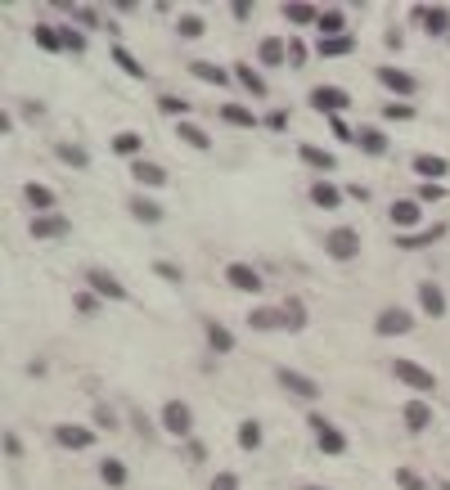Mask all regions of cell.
<instances>
[{
  "instance_id": "14",
  "label": "cell",
  "mask_w": 450,
  "mask_h": 490,
  "mask_svg": "<svg viewBox=\"0 0 450 490\" xmlns=\"http://www.w3.org/2000/svg\"><path fill=\"white\" fill-rule=\"evenodd\" d=\"M279 383H284L288 391H297V396H307V400L320 396V383H311V378L297 374V369H279Z\"/></svg>"
},
{
  "instance_id": "32",
  "label": "cell",
  "mask_w": 450,
  "mask_h": 490,
  "mask_svg": "<svg viewBox=\"0 0 450 490\" xmlns=\"http://www.w3.org/2000/svg\"><path fill=\"white\" fill-rule=\"evenodd\" d=\"M203 328H208V342H212V351H230V347H235V337H230V328H225V324L208 320Z\"/></svg>"
},
{
  "instance_id": "46",
  "label": "cell",
  "mask_w": 450,
  "mask_h": 490,
  "mask_svg": "<svg viewBox=\"0 0 450 490\" xmlns=\"http://www.w3.org/2000/svg\"><path fill=\"white\" fill-rule=\"evenodd\" d=\"M64 50H81V54H86V36L72 32V28H64Z\"/></svg>"
},
{
  "instance_id": "42",
  "label": "cell",
  "mask_w": 450,
  "mask_h": 490,
  "mask_svg": "<svg viewBox=\"0 0 450 490\" xmlns=\"http://www.w3.org/2000/svg\"><path fill=\"white\" fill-rule=\"evenodd\" d=\"M396 486H401V490H428V486H423V477H419V472H410V468H401V472H396Z\"/></svg>"
},
{
  "instance_id": "20",
  "label": "cell",
  "mask_w": 450,
  "mask_h": 490,
  "mask_svg": "<svg viewBox=\"0 0 450 490\" xmlns=\"http://www.w3.org/2000/svg\"><path fill=\"white\" fill-rule=\"evenodd\" d=\"M324 36H347V14L343 9H320V23H315Z\"/></svg>"
},
{
  "instance_id": "28",
  "label": "cell",
  "mask_w": 450,
  "mask_h": 490,
  "mask_svg": "<svg viewBox=\"0 0 450 490\" xmlns=\"http://www.w3.org/2000/svg\"><path fill=\"white\" fill-rule=\"evenodd\" d=\"M257 54H261V64H284V59H288V41H279V36H266Z\"/></svg>"
},
{
  "instance_id": "49",
  "label": "cell",
  "mask_w": 450,
  "mask_h": 490,
  "mask_svg": "<svg viewBox=\"0 0 450 490\" xmlns=\"http://www.w3.org/2000/svg\"><path fill=\"white\" fill-rule=\"evenodd\" d=\"M288 64H293V68L307 64V45H302V41H288Z\"/></svg>"
},
{
  "instance_id": "53",
  "label": "cell",
  "mask_w": 450,
  "mask_h": 490,
  "mask_svg": "<svg viewBox=\"0 0 450 490\" xmlns=\"http://www.w3.org/2000/svg\"><path fill=\"white\" fill-rule=\"evenodd\" d=\"M212 490H239V477H235V472H221V477L212 482Z\"/></svg>"
},
{
  "instance_id": "3",
  "label": "cell",
  "mask_w": 450,
  "mask_h": 490,
  "mask_svg": "<svg viewBox=\"0 0 450 490\" xmlns=\"http://www.w3.org/2000/svg\"><path fill=\"white\" fill-rule=\"evenodd\" d=\"M392 374H396L405 387L423 391V396H428V391H437V378H432L428 369H423V364H415V360H396V364H392Z\"/></svg>"
},
{
  "instance_id": "26",
  "label": "cell",
  "mask_w": 450,
  "mask_h": 490,
  "mask_svg": "<svg viewBox=\"0 0 450 490\" xmlns=\"http://www.w3.org/2000/svg\"><path fill=\"white\" fill-rule=\"evenodd\" d=\"M54 157H59V162H68V167H90V153L86 149H81V144H54Z\"/></svg>"
},
{
  "instance_id": "50",
  "label": "cell",
  "mask_w": 450,
  "mask_h": 490,
  "mask_svg": "<svg viewBox=\"0 0 450 490\" xmlns=\"http://www.w3.org/2000/svg\"><path fill=\"white\" fill-rule=\"evenodd\" d=\"M153 270H158V275H162V279H167V284H180V270H176V265H172V261H153Z\"/></svg>"
},
{
  "instance_id": "2",
  "label": "cell",
  "mask_w": 450,
  "mask_h": 490,
  "mask_svg": "<svg viewBox=\"0 0 450 490\" xmlns=\"http://www.w3.org/2000/svg\"><path fill=\"white\" fill-rule=\"evenodd\" d=\"M324 252H329L333 261H351V256L360 252V234H356V229H351V225H338L333 234L324 239Z\"/></svg>"
},
{
  "instance_id": "35",
  "label": "cell",
  "mask_w": 450,
  "mask_h": 490,
  "mask_svg": "<svg viewBox=\"0 0 450 490\" xmlns=\"http://www.w3.org/2000/svg\"><path fill=\"white\" fill-rule=\"evenodd\" d=\"M113 64H117L122 72H131V77H136V81L144 77V68L136 64V54H131V50H126V45H113Z\"/></svg>"
},
{
  "instance_id": "39",
  "label": "cell",
  "mask_w": 450,
  "mask_h": 490,
  "mask_svg": "<svg viewBox=\"0 0 450 490\" xmlns=\"http://www.w3.org/2000/svg\"><path fill=\"white\" fill-rule=\"evenodd\" d=\"M284 18L288 23H320V9L315 5H284Z\"/></svg>"
},
{
  "instance_id": "18",
  "label": "cell",
  "mask_w": 450,
  "mask_h": 490,
  "mask_svg": "<svg viewBox=\"0 0 450 490\" xmlns=\"http://www.w3.org/2000/svg\"><path fill=\"white\" fill-rule=\"evenodd\" d=\"M297 157H302L307 167H315V171H333V167H338V157L324 153V149H315V144H297Z\"/></svg>"
},
{
  "instance_id": "45",
  "label": "cell",
  "mask_w": 450,
  "mask_h": 490,
  "mask_svg": "<svg viewBox=\"0 0 450 490\" xmlns=\"http://www.w3.org/2000/svg\"><path fill=\"white\" fill-rule=\"evenodd\" d=\"M419 198H423V203H437V198H446V189L437 185V180H423V185H419Z\"/></svg>"
},
{
  "instance_id": "29",
  "label": "cell",
  "mask_w": 450,
  "mask_h": 490,
  "mask_svg": "<svg viewBox=\"0 0 450 490\" xmlns=\"http://www.w3.org/2000/svg\"><path fill=\"white\" fill-rule=\"evenodd\" d=\"M428 419H432V410L423 405V400H410V405H405V427H410V432H423Z\"/></svg>"
},
{
  "instance_id": "6",
  "label": "cell",
  "mask_w": 450,
  "mask_h": 490,
  "mask_svg": "<svg viewBox=\"0 0 450 490\" xmlns=\"http://www.w3.org/2000/svg\"><path fill=\"white\" fill-rule=\"evenodd\" d=\"M311 427H315V436H320V450H324V455H343V450H347V436L338 432L324 414H311Z\"/></svg>"
},
{
  "instance_id": "25",
  "label": "cell",
  "mask_w": 450,
  "mask_h": 490,
  "mask_svg": "<svg viewBox=\"0 0 450 490\" xmlns=\"http://www.w3.org/2000/svg\"><path fill=\"white\" fill-rule=\"evenodd\" d=\"M176 136L185 140V144H194V149H203V153L212 149V136H208V131H199V126H194L189 117H185V121H180V126H176Z\"/></svg>"
},
{
  "instance_id": "10",
  "label": "cell",
  "mask_w": 450,
  "mask_h": 490,
  "mask_svg": "<svg viewBox=\"0 0 450 490\" xmlns=\"http://www.w3.org/2000/svg\"><path fill=\"white\" fill-rule=\"evenodd\" d=\"M225 279H230L239 292H261V275L252 270V265H243V261H230V265H225Z\"/></svg>"
},
{
  "instance_id": "41",
  "label": "cell",
  "mask_w": 450,
  "mask_h": 490,
  "mask_svg": "<svg viewBox=\"0 0 450 490\" xmlns=\"http://www.w3.org/2000/svg\"><path fill=\"white\" fill-rule=\"evenodd\" d=\"M100 477H104L108 486H126V468H122L117 459H104V463H100Z\"/></svg>"
},
{
  "instance_id": "24",
  "label": "cell",
  "mask_w": 450,
  "mask_h": 490,
  "mask_svg": "<svg viewBox=\"0 0 450 490\" xmlns=\"http://www.w3.org/2000/svg\"><path fill=\"white\" fill-rule=\"evenodd\" d=\"M235 77H239V85H243L248 95H266V77H261V72L252 68V64H239V68H235Z\"/></svg>"
},
{
  "instance_id": "12",
  "label": "cell",
  "mask_w": 450,
  "mask_h": 490,
  "mask_svg": "<svg viewBox=\"0 0 450 490\" xmlns=\"http://www.w3.org/2000/svg\"><path fill=\"white\" fill-rule=\"evenodd\" d=\"M189 72H194L199 81H212V85H221V90H230V77H235V72L216 68V64H208V59H194V64H189Z\"/></svg>"
},
{
  "instance_id": "1",
  "label": "cell",
  "mask_w": 450,
  "mask_h": 490,
  "mask_svg": "<svg viewBox=\"0 0 450 490\" xmlns=\"http://www.w3.org/2000/svg\"><path fill=\"white\" fill-rule=\"evenodd\" d=\"M410 328H415V315H410L405 306H383L379 320H374V333L379 337H401V333H410Z\"/></svg>"
},
{
  "instance_id": "57",
  "label": "cell",
  "mask_w": 450,
  "mask_h": 490,
  "mask_svg": "<svg viewBox=\"0 0 450 490\" xmlns=\"http://www.w3.org/2000/svg\"><path fill=\"white\" fill-rule=\"evenodd\" d=\"M297 490H324V486H297Z\"/></svg>"
},
{
  "instance_id": "5",
  "label": "cell",
  "mask_w": 450,
  "mask_h": 490,
  "mask_svg": "<svg viewBox=\"0 0 450 490\" xmlns=\"http://www.w3.org/2000/svg\"><path fill=\"white\" fill-rule=\"evenodd\" d=\"M311 104L320 108V113L338 117V113H343V108L351 104V95L343 90V85H315V90H311Z\"/></svg>"
},
{
  "instance_id": "27",
  "label": "cell",
  "mask_w": 450,
  "mask_h": 490,
  "mask_svg": "<svg viewBox=\"0 0 450 490\" xmlns=\"http://www.w3.org/2000/svg\"><path fill=\"white\" fill-rule=\"evenodd\" d=\"M36 45L41 50H50V54H64V32H54V28H45V23H36Z\"/></svg>"
},
{
  "instance_id": "15",
  "label": "cell",
  "mask_w": 450,
  "mask_h": 490,
  "mask_svg": "<svg viewBox=\"0 0 450 490\" xmlns=\"http://www.w3.org/2000/svg\"><path fill=\"white\" fill-rule=\"evenodd\" d=\"M68 216H36L32 220V234L36 239H59V234H68Z\"/></svg>"
},
{
  "instance_id": "55",
  "label": "cell",
  "mask_w": 450,
  "mask_h": 490,
  "mask_svg": "<svg viewBox=\"0 0 450 490\" xmlns=\"http://www.w3.org/2000/svg\"><path fill=\"white\" fill-rule=\"evenodd\" d=\"M77 18L86 23V28H95V23H100V14H95V9H77Z\"/></svg>"
},
{
  "instance_id": "22",
  "label": "cell",
  "mask_w": 450,
  "mask_h": 490,
  "mask_svg": "<svg viewBox=\"0 0 450 490\" xmlns=\"http://www.w3.org/2000/svg\"><path fill=\"white\" fill-rule=\"evenodd\" d=\"M311 203L315 207H338V203H343V189L329 185V180H315V185H311Z\"/></svg>"
},
{
  "instance_id": "23",
  "label": "cell",
  "mask_w": 450,
  "mask_h": 490,
  "mask_svg": "<svg viewBox=\"0 0 450 490\" xmlns=\"http://www.w3.org/2000/svg\"><path fill=\"white\" fill-rule=\"evenodd\" d=\"M446 234V225H428L423 234H396V248H428V243H437Z\"/></svg>"
},
{
  "instance_id": "43",
  "label": "cell",
  "mask_w": 450,
  "mask_h": 490,
  "mask_svg": "<svg viewBox=\"0 0 450 490\" xmlns=\"http://www.w3.org/2000/svg\"><path fill=\"white\" fill-rule=\"evenodd\" d=\"M176 32H180V36H203V18H199V14H185V18L176 23Z\"/></svg>"
},
{
  "instance_id": "37",
  "label": "cell",
  "mask_w": 450,
  "mask_h": 490,
  "mask_svg": "<svg viewBox=\"0 0 450 490\" xmlns=\"http://www.w3.org/2000/svg\"><path fill=\"white\" fill-rule=\"evenodd\" d=\"M356 144H360L365 153H387V136H383V131H360Z\"/></svg>"
},
{
  "instance_id": "31",
  "label": "cell",
  "mask_w": 450,
  "mask_h": 490,
  "mask_svg": "<svg viewBox=\"0 0 450 490\" xmlns=\"http://www.w3.org/2000/svg\"><path fill=\"white\" fill-rule=\"evenodd\" d=\"M392 220H396L401 229L419 225V203H405V198H401V203H392Z\"/></svg>"
},
{
  "instance_id": "11",
  "label": "cell",
  "mask_w": 450,
  "mask_h": 490,
  "mask_svg": "<svg viewBox=\"0 0 450 490\" xmlns=\"http://www.w3.org/2000/svg\"><path fill=\"white\" fill-rule=\"evenodd\" d=\"M446 171H450V162H446V157H437V153H419L415 157V176L419 180H437V185H442Z\"/></svg>"
},
{
  "instance_id": "52",
  "label": "cell",
  "mask_w": 450,
  "mask_h": 490,
  "mask_svg": "<svg viewBox=\"0 0 450 490\" xmlns=\"http://www.w3.org/2000/svg\"><path fill=\"white\" fill-rule=\"evenodd\" d=\"M329 131H333V136H338V140H356V136H351V126H347V121H343V117H329Z\"/></svg>"
},
{
  "instance_id": "34",
  "label": "cell",
  "mask_w": 450,
  "mask_h": 490,
  "mask_svg": "<svg viewBox=\"0 0 450 490\" xmlns=\"http://www.w3.org/2000/svg\"><path fill=\"white\" fill-rule=\"evenodd\" d=\"M320 54H324V59H343V54H351V36H324V41H320Z\"/></svg>"
},
{
  "instance_id": "44",
  "label": "cell",
  "mask_w": 450,
  "mask_h": 490,
  "mask_svg": "<svg viewBox=\"0 0 450 490\" xmlns=\"http://www.w3.org/2000/svg\"><path fill=\"white\" fill-rule=\"evenodd\" d=\"M383 117H387V121H410V117H415V108H410V104H387Z\"/></svg>"
},
{
  "instance_id": "33",
  "label": "cell",
  "mask_w": 450,
  "mask_h": 490,
  "mask_svg": "<svg viewBox=\"0 0 450 490\" xmlns=\"http://www.w3.org/2000/svg\"><path fill=\"white\" fill-rule=\"evenodd\" d=\"M239 446H243V450H257V446H261V423H257V419H243V423H239Z\"/></svg>"
},
{
  "instance_id": "51",
  "label": "cell",
  "mask_w": 450,
  "mask_h": 490,
  "mask_svg": "<svg viewBox=\"0 0 450 490\" xmlns=\"http://www.w3.org/2000/svg\"><path fill=\"white\" fill-rule=\"evenodd\" d=\"M266 131H288V113H266Z\"/></svg>"
},
{
  "instance_id": "7",
  "label": "cell",
  "mask_w": 450,
  "mask_h": 490,
  "mask_svg": "<svg viewBox=\"0 0 450 490\" xmlns=\"http://www.w3.org/2000/svg\"><path fill=\"white\" fill-rule=\"evenodd\" d=\"M54 441L64 450H90L95 446V432H90V427H81V423H59L54 427Z\"/></svg>"
},
{
  "instance_id": "38",
  "label": "cell",
  "mask_w": 450,
  "mask_h": 490,
  "mask_svg": "<svg viewBox=\"0 0 450 490\" xmlns=\"http://www.w3.org/2000/svg\"><path fill=\"white\" fill-rule=\"evenodd\" d=\"M248 324L252 328H284V311H252Z\"/></svg>"
},
{
  "instance_id": "9",
  "label": "cell",
  "mask_w": 450,
  "mask_h": 490,
  "mask_svg": "<svg viewBox=\"0 0 450 490\" xmlns=\"http://www.w3.org/2000/svg\"><path fill=\"white\" fill-rule=\"evenodd\" d=\"M419 306L432 315V320H442V315H446V292H442L437 279H423V284H419Z\"/></svg>"
},
{
  "instance_id": "56",
  "label": "cell",
  "mask_w": 450,
  "mask_h": 490,
  "mask_svg": "<svg viewBox=\"0 0 450 490\" xmlns=\"http://www.w3.org/2000/svg\"><path fill=\"white\" fill-rule=\"evenodd\" d=\"M347 193H351V198H360V203H369V189H365V185H347Z\"/></svg>"
},
{
  "instance_id": "30",
  "label": "cell",
  "mask_w": 450,
  "mask_h": 490,
  "mask_svg": "<svg viewBox=\"0 0 450 490\" xmlns=\"http://www.w3.org/2000/svg\"><path fill=\"white\" fill-rule=\"evenodd\" d=\"M131 216L144 220V225H158V220H162V207L149 203V198H131Z\"/></svg>"
},
{
  "instance_id": "21",
  "label": "cell",
  "mask_w": 450,
  "mask_h": 490,
  "mask_svg": "<svg viewBox=\"0 0 450 490\" xmlns=\"http://www.w3.org/2000/svg\"><path fill=\"white\" fill-rule=\"evenodd\" d=\"M221 121H230V126H243V131H252V126H261L257 117L248 113L243 104H221Z\"/></svg>"
},
{
  "instance_id": "4",
  "label": "cell",
  "mask_w": 450,
  "mask_h": 490,
  "mask_svg": "<svg viewBox=\"0 0 450 490\" xmlns=\"http://www.w3.org/2000/svg\"><path fill=\"white\" fill-rule=\"evenodd\" d=\"M162 427L172 436H189L194 432V414H189L185 400H167V405H162Z\"/></svg>"
},
{
  "instance_id": "48",
  "label": "cell",
  "mask_w": 450,
  "mask_h": 490,
  "mask_svg": "<svg viewBox=\"0 0 450 490\" xmlns=\"http://www.w3.org/2000/svg\"><path fill=\"white\" fill-rule=\"evenodd\" d=\"M162 113H189V100H176V95H162Z\"/></svg>"
},
{
  "instance_id": "8",
  "label": "cell",
  "mask_w": 450,
  "mask_h": 490,
  "mask_svg": "<svg viewBox=\"0 0 450 490\" xmlns=\"http://www.w3.org/2000/svg\"><path fill=\"white\" fill-rule=\"evenodd\" d=\"M86 284H90V292H100V297H108V301H126V288H122L108 270H86Z\"/></svg>"
},
{
  "instance_id": "36",
  "label": "cell",
  "mask_w": 450,
  "mask_h": 490,
  "mask_svg": "<svg viewBox=\"0 0 450 490\" xmlns=\"http://www.w3.org/2000/svg\"><path fill=\"white\" fill-rule=\"evenodd\" d=\"M302 324H307V306H302L297 297H288L284 301V328H293V333H297Z\"/></svg>"
},
{
  "instance_id": "17",
  "label": "cell",
  "mask_w": 450,
  "mask_h": 490,
  "mask_svg": "<svg viewBox=\"0 0 450 490\" xmlns=\"http://www.w3.org/2000/svg\"><path fill=\"white\" fill-rule=\"evenodd\" d=\"M131 176H136L140 180V185H167V171L162 167H158V162H144V157H136V162H131Z\"/></svg>"
},
{
  "instance_id": "19",
  "label": "cell",
  "mask_w": 450,
  "mask_h": 490,
  "mask_svg": "<svg viewBox=\"0 0 450 490\" xmlns=\"http://www.w3.org/2000/svg\"><path fill=\"white\" fill-rule=\"evenodd\" d=\"M415 14L423 18V28H428L432 36H446L450 32V9H437L432 5V9H415Z\"/></svg>"
},
{
  "instance_id": "16",
  "label": "cell",
  "mask_w": 450,
  "mask_h": 490,
  "mask_svg": "<svg viewBox=\"0 0 450 490\" xmlns=\"http://www.w3.org/2000/svg\"><path fill=\"white\" fill-rule=\"evenodd\" d=\"M23 198H28L36 212H50V207H54V189L41 185V180H28V185H23Z\"/></svg>"
},
{
  "instance_id": "13",
  "label": "cell",
  "mask_w": 450,
  "mask_h": 490,
  "mask_svg": "<svg viewBox=\"0 0 450 490\" xmlns=\"http://www.w3.org/2000/svg\"><path fill=\"white\" fill-rule=\"evenodd\" d=\"M374 77H379L392 95H410V90H415V77H410V72H401V68H387V64H383Z\"/></svg>"
},
{
  "instance_id": "54",
  "label": "cell",
  "mask_w": 450,
  "mask_h": 490,
  "mask_svg": "<svg viewBox=\"0 0 450 490\" xmlns=\"http://www.w3.org/2000/svg\"><path fill=\"white\" fill-rule=\"evenodd\" d=\"M5 455H23V441L14 432H5Z\"/></svg>"
},
{
  "instance_id": "40",
  "label": "cell",
  "mask_w": 450,
  "mask_h": 490,
  "mask_svg": "<svg viewBox=\"0 0 450 490\" xmlns=\"http://www.w3.org/2000/svg\"><path fill=\"white\" fill-rule=\"evenodd\" d=\"M113 153L136 157V153H140V136H136V131H122V136H113Z\"/></svg>"
},
{
  "instance_id": "47",
  "label": "cell",
  "mask_w": 450,
  "mask_h": 490,
  "mask_svg": "<svg viewBox=\"0 0 450 490\" xmlns=\"http://www.w3.org/2000/svg\"><path fill=\"white\" fill-rule=\"evenodd\" d=\"M77 311L95 315V311H100V292H77Z\"/></svg>"
}]
</instances>
